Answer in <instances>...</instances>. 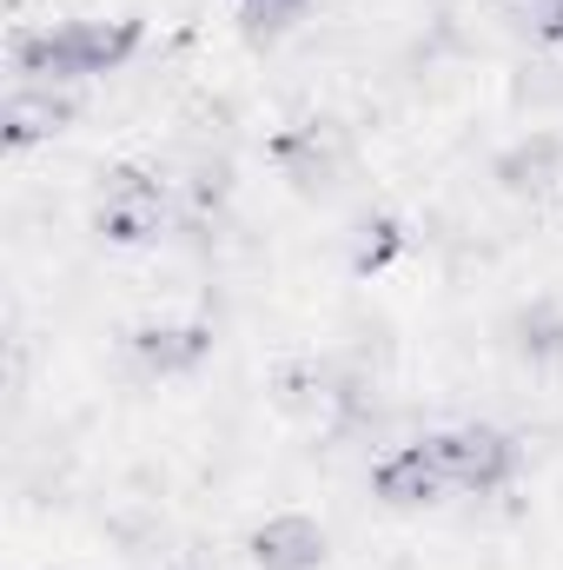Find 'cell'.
<instances>
[{"mask_svg":"<svg viewBox=\"0 0 563 570\" xmlns=\"http://www.w3.org/2000/svg\"><path fill=\"white\" fill-rule=\"evenodd\" d=\"M80 114H87V100L73 87H27V80H13L7 87V107H0V140L20 159L33 146H53L60 134H73Z\"/></svg>","mask_w":563,"mask_h":570,"instance_id":"ba28073f","label":"cell"},{"mask_svg":"<svg viewBox=\"0 0 563 570\" xmlns=\"http://www.w3.org/2000/svg\"><path fill=\"white\" fill-rule=\"evenodd\" d=\"M365 484H372V498H378L385 511H431V504L451 498V484H444V471H437V451H431V431H424V438H405V444H385V451L372 458Z\"/></svg>","mask_w":563,"mask_h":570,"instance_id":"52a82bcc","label":"cell"},{"mask_svg":"<svg viewBox=\"0 0 563 570\" xmlns=\"http://www.w3.org/2000/svg\"><path fill=\"white\" fill-rule=\"evenodd\" d=\"M87 233L107 253H152L179 233V193L159 179V166H107L87 206Z\"/></svg>","mask_w":563,"mask_h":570,"instance_id":"3957f363","label":"cell"},{"mask_svg":"<svg viewBox=\"0 0 563 570\" xmlns=\"http://www.w3.org/2000/svg\"><path fill=\"white\" fill-rule=\"evenodd\" d=\"M431 451H437V471L451 484V498H504L524 484V438L491 419H464V425H444L431 431Z\"/></svg>","mask_w":563,"mask_h":570,"instance_id":"5b68a950","label":"cell"},{"mask_svg":"<svg viewBox=\"0 0 563 570\" xmlns=\"http://www.w3.org/2000/svg\"><path fill=\"white\" fill-rule=\"evenodd\" d=\"M312 7L318 0H233V20H239L246 47H279L298 20H312Z\"/></svg>","mask_w":563,"mask_h":570,"instance_id":"5bb4252c","label":"cell"},{"mask_svg":"<svg viewBox=\"0 0 563 570\" xmlns=\"http://www.w3.org/2000/svg\"><path fill=\"white\" fill-rule=\"evenodd\" d=\"M146 20L140 13H60V20H33L13 27L7 40V67L27 87H100L120 80L146 53Z\"/></svg>","mask_w":563,"mask_h":570,"instance_id":"6da1fadb","label":"cell"},{"mask_svg":"<svg viewBox=\"0 0 563 570\" xmlns=\"http://www.w3.org/2000/svg\"><path fill=\"white\" fill-rule=\"evenodd\" d=\"M338 246H345V273H352V279H385V273L418 246V233H412L398 213L365 206V213H352V226L338 233Z\"/></svg>","mask_w":563,"mask_h":570,"instance_id":"8fae6325","label":"cell"},{"mask_svg":"<svg viewBox=\"0 0 563 570\" xmlns=\"http://www.w3.org/2000/svg\"><path fill=\"white\" fill-rule=\"evenodd\" d=\"M159 570H213V564H206V558H192V551H179V558H166Z\"/></svg>","mask_w":563,"mask_h":570,"instance_id":"9a60e30c","label":"cell"},{"mask_svg":"<svg viewBox=\"0 0 563 570\" xmlns=\"http://www.w3.org/2000/svg\"><path fill=\"white\" fill-rule=\"evenodd\" d=\"M504 100L511 114H531V120H563V53L551 47H524L504 73Z\"/></svg>","mask_w":563,"mask_h":570,"instance_id":"7c38bea8","label":"cell"},{"mask_svg":"<svg viewBox=\"0 0 563 570\" xmlns=\"http://www.w3.org/2000/svg\"><path fill=\"white\" fill-rule=\"evenodd\" d=\"M484 179L524 213H563V127H531L504 140L484 159Z\"/></svg>","mask_w":563,"mask_h":570,"instance_id":"8992f818","label":"cell"},{"mask_svg":"<svg viewBox=\"0 0 563 570\" xmlns=\"http://www.w3.org/2000/svg\"><path fill=\"white\" fill-rule=\"evenodd\" d=\"M213 352H219L213 312H146L120 332V379L140 392L186 385L213 365Z\"/></svg>","mask_w":563,"mask_h":570,"instance_id":"277c9868","label":"cell"},{"mask_svg":"<svg viewBox=\"0 0 563 570\" xmlns=\"http://www.w3.org/2000/svg\"><path fill=\"white\" fill-rule=\"evenodd\" d=\"M491 13L511 40L563 53V0H491Z\"/></svg>","mask_w":563,"mask_h":570,"instance_id":"4fadbf2b","label":"cell"},{"mask_svg":"<svg viewBox=\"0 0 563 570\" xmlns=\"http://www.w3.org/2000/svg\"><path fill=\"white\" fill-rule=\"evenodd\" d=\"M497 345L504 358H517L524 372H563V292H531L497 318Z\"/></svg>","mask_w":563,"mask_h":570,"instance_id":"30bf717a","label":"cell"},{"mask_svg":"<svg viewBox=\"0 0 563 570\" xmlns=\"http://www.w3.org/2000/svg\"><path fill=\"white\" fill-rule=\"evenodd\" d=\"M266 166L285 179V193L305 199V206H338V199L365 179L358 134H352V120L332 114V107H305V114H292L285 127H273Z\"/></svg>","mask_w":563,"mask_h":570,"instance_id":"7a4b0ae2","label":"cell"},{"mask_svg":"<svg viewBox=\"0 0 563 570\" xmlns=\"http://www.w3.org/2000/svg\"><path fill=\"white\" fill-rule=\"evenodd\" d=\"M246 564L253 570H325L332 564V531H325V518H312L298 504L266 511L246 531Z\"/></svg>","mask_w":563,"mask_h":570,"instance_id":"9c48e42d","label":"cell"}]
</instances>
